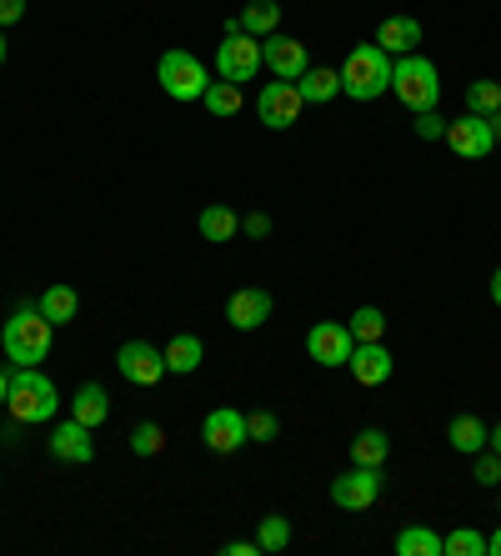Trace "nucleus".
<instances>
[{
  "instance_id": "1",
  "label": "nucleus",
  "mask_w": 501,
  "mask_h": 556,
  "mask_svg": "<svg viewBox=\"0 0 501 556\" xmlns=\"http://www.w3.org/2000/svg\"><path fill=\"white\" fill-rule=\"evenodd\" d=\"M5 406H11L15 427H40V421H51L55 416L61 391H55V381L46 371H36V366H15L11 391H5Z\"/></svg>"
},
{
  "instance_id": "2",
  "label": "nucleus",
  "mask_w": 501,
  "mask_h": 556,
  "mask_svg": "<svg viewBox=\"0 0 501 556\" xmlns=\"http://www.w3.org/2000/svg\"><path fill=\"white\" fill-rule=\"evenodd\" d=\"M386 91H391V55H386L376 40L351 46L347 61H341V96H351V101L366 105Z\"/></svg>"
},
{
  "instance_id": "3",
  "label": "nucleus",
  "mask_w": 501,
  "mask_h": 556,
  "mask_svg": "<svg viewBox=\"0 0 501 556\" xmlns=\"http://www.w3.org/2000/svg\"><path fill=\"white\" fill-rule=\"evenodd\" d=\"M391 96H397L412 116H422V111H437L441 101V76L437 65L426 61V55H397L391 61Z\"/></svg>"
},
{
  "instance_id": "4",
  "label": "nucleus",
  "mask_w": 501,
  "mask_h": 556,
  "mask_svg": "<svg viewBox=\"0 0 501 556\" xmlns=\"http://www.w3.org/2000/svg\"><path fill=\"white\" fill-rule=\"evenodd\" d=\"M51 331L55 326L40 316V306H21L11 321H5V331H0L5 356H11L15 366H40L46 356H51Z\"/></svg>"
},
{
  "instance_id": "5",
  "label": "nucleus",
  "mask_w": 501,
  "mask_h": 556,
  "mask_svg": "<svg viewBox=\"0 0 501 556\" xmlns=\"http://www.w3.org/2000/svg\"><path fill=\"white\" fill-rule=\"evenodd\" d=\"M155 80H161V91H166L171 101H180V105L201 101V96H206V86H211L206 65L196 61L191 51H166V55H161V61H155Z\"/></svg>"
},
{
  "instance_id": "6",
  "label": "nucleus",
  "mask_w": 501,
  "mask_h": 556,
  "mask_svg": "<svg viewBox=\"0 0 501 556\" xmlns=\"http://www.w3.org/2000/svg\"><path fill=\"white\" fill-rule=\"evenodd\" d=\"M261 40L256 36H246V30H236V36H226L216 46V76L221 80H236V86H241V80H251L261 71Z\"/></svg>"
},
{
  "instance_id": "7",
  "label": "nucleus",
  "mask_w": 501,
  "mask_h": 556,
  "mask_svg": "<svg viewBox=\"0 0 501 556\" xmlns=\"http://www.w3.org/2000/svg\"><path fill=\"white\" fill-rule=\"evenodd\" d=\"M301 111H306V101H301V91H296V80H271V86H261V96H256L261 126L286 130V126L301 121Z\"/></svg>"
},
{
  "instance_id": "8",
  "label": "nucleus",
  "mask_w": 501,
  "mask_h": 556,
  "mask_svg": "<svg viewBox=\"0 0 501 556\" xmlns=\"http://www.w3.org/2000/svg\"><path fill=\"white\" fill-rule=\"evenodd\" d=\"M351 346H356V337H351L347 321H316L306 331V356L316 366H347Z\"/></svg>"
},
{
  "instance_id": "9",
  "label": "nucleus",
  "mask_w": 501,
  "mask_h": 556,
  "mask_svg": "<svg viewBox=\"0 0 501 556\" xmlns=\"http://www.w3.org/2000/svg\"><path fill=\"white\" fill-rule=\"evenodd\" d=\"M381 496V466H351L347 477L331 481V502L341 511H366Z\"/></svg>"
},
{
  "instance_id": "10",
  "label": "nucleus",
  "mask_w": 501,
  "mask_h": 556,
  "mask_svg": "<svg viewBox=\"0 0 501 556\" xmlns=\"http://www.w3.org/2000/svg\"><path fill=\"white\" fill-rule=\"evenodd\" d=\"M261 61L271 65V76L276 80H301L311 71V51H306V40H296V36H266L261 40Z\"/></svg>"
},
{
  "instance_id": "11",
  "label": "nucleus",
  "mask_w": 501,
  "mask_h": 556,
  "mask_svg": "<svg viewBox=\"0 0 501 556\" xmlns=\"http://www.w3.org/2000/svg\"><path fill=\"white\" fill-rule=\"evenodd\" d=\"M116 371L126 376L130 387H155V381L166 376V356H161V346H151V341H126V346L116 351Z\"/></svg>"
},
{
  "instance_id": "12",
  "label": "nucleus",
  "mask_w": 501,
  "mask_h": 556,
  "mask_svg": "<svg viewBox=\"0 0 501 556\" xmlns=\"http://www.w3.org/2000/svg\"><path fill=\"white\" fill-rule=\"evenodd\" d=\"M201 441H206L216 456H231V452H241L246 441V412H236V406H216V412L201 421Z\"/></svg>"
},
{
  "instance_id": "13",
  "label": "nucleus",
  "mask_w": 501,
  "mask_h": 556,
  "mask_svg": "<svg viewBox=\"0 0 501 556\" xmlns=\"http://www.w3.org/2000/svg\"><path fill=\"white\" fill-rule=\"evenodd\" d=\"M441 141H447L456 155H466V161H481V155L497 151V136H491V126H487L481 116H462V121H451Z\"/></svg>"
},
{
  "instance_id": "14",
  "label": "nucleus",
  "mask_w": 501,
  "mask_h": 556,
  "mask_svg": "<svg viewBox=\"0 0 501 556\" xmlns=\"http://www.w3.org/2000/svg\"><path fill=\"white\" fill-rule=\"evenodd\" d=\"M351 376H356L361 387H386V381H391V351L381 346V341H356V346H351Z\"/></svg>"
},
{
  "instance_id": "15",
  "label": "nucleus",
  "mask_w": 501,
  "mask_h": 556,
  "mask_svg": "<svg viewBox=\"0 0 501 556\" xmlns=\"http://www.w3.org/2000/svg\"><path fill=\"white\" fill-rule=\"evenodd\" d=\"M271 316V291H261V286H241L231 301H226V321L236 326V331H261Z\"/></svg>"
},
{
  "instance_id": "16",
  "label": "nucleus",
  "mask_w": 501,
  "mask_h": 556,
  "mask_svg": "<svg viewBox=\"0 0 501 556\" xmlns=\"http://www.w3.org/2000/svg\"><path fill=\"white\" fill-rule=\"evenodd\" d=\"M51 456L55 462H71V466H86L96 456V441H90V427H80L76 416L51 427Z\"/></svg>"
},
{
  "instance_id": "17",
  "label": "nucleus",
  "mask_w": 501,
  "mask_h": 556,
  "mask_svg": "<svg viewBox=\"0 0 501 556\" xmlns=\"http://www.w3.org/2000/svg\"><path fill=\"white\" fill-rule=\"evenodd\" d=\"M376 46L386 55H412L422 46V21L416 15H386L381 26H376Z\"/></svg>"
},
{
  "instance_id": "18",
  "label": "nucleus",
  "mask_w": 501,
  "mask_h": 556,
  "mask_svg": "<svg viewBox=\"0 0 501 556\" xmlns=\"http://www.w3.org/2000/svg\"><path fill=\"white\" fill-rule=\"evenodd\" d=\"M161 356H166L171 376H191L206 362V341L196 337V331H180V337H171V346H161Z\"/></svg>"
},
{
  "instance_id": "19",
  "label": "nucleus",
  "mask_w": 501,
  "mask_h": 556,
  "mask_svg": "<svg viewBox=\"0 0 501 556\" xmlns=\"http://www.w3.org/2000/svg\"><path fill=\"white\" fill-rule=\"evenodd\" d=\"M71 416H76L80 427H90V431H96L105 416H111V396H105L101 381H86V387L71 396Z\"/></svg>"
},
{
  "instance_id": "20",
  "label": "nucleus",
  "mask_w": 501,
  "mask_h": 556,
  "mask_svg": "<svg viewBox=\"0 0 501 556\" xmlns=\"http://www.w3.org/2000/svg\"><path fill=\"white\" fill-rule=\"evenodd\" d=\"M296 91H301V101L306 105H326L341 96V71H331V65H311L306 76L296 80Z\"/></svg>"
},
{
  "instance_id": "21",
  "label": "nucleus",
  "mask_w": 501,
  "mask_h": 556,
  "mask_svg": "<svg viewBox=\"0 0 501 556\" xmlns=\"http://www.w3.org/2000/svg\"><path fill=\"white\" fill-rule=\"evenodd\" d=\"M447 441H451V452H462V456H476L481 446H487V421L481 416H451V427H447Z\"/></svg>"
},
{
  "instance_id": "22",
  "label": "nucleus",
  "mask_w": 501,
  "mask_h": 556,
  "mask_svg": "<svg viewBox=\"0 0 501 556\" xmlns=\"http://www.w3.org/2000/svg\"><path fill=\"white\" fill-rule=\"evenodd\" d=\"M36 306L51 326H71L76 321V311H80V296H76V286H51V291H40Z\"/></svg>"
},
{
  "instance_id": "23",
  "label": "nucleus",
  "mask_w": 501,
  "mask_h": 556,
  "mask_svg": "<svg viewBox=\"0 0 501 556\" xmlns=\"http://www.w3.org/2000/svg\"><path fill=\"white\" fill-rule=\"evenodd\" d=\"M241 30L246 36H256V40L276 36V30H281V5H276V0H251V5L241 11Z\"/></svg>"
},
{
  "instance_id": "24",
  "label": "nucleus",
  "mask_w": 501,
  "mask_h": 556,
  "mask_svg": "<svg viewBox=\"0 0 501 556\" xmlns=\"http://www.w3.org/2000/svg\"><path fill=\"white\" fill-rule=\"evenodd\" d=\"M196 226H201V236H206L211 247H221V241H231V236L241 231V216H236L231 206H206Z\"/></svg>"
},
{
  "instance_id": "25",
  "label": "nucleus",
  "mask_w": 501,
  "mask_h": 556,
  "mask_svg": "<svg viewBox=\"0 0 501 556\" xmlns=\"http://www.w3.org/2000/svg\"><path fill=\"white\" fill-rule=\"evenodd\" d=\"M201 105H206L211 116H236V111H241V86H236V80H211L206 86V96H201Z\"/></svg>"
},
{
  "instance_id": "26",
  "label": "nucleus",
  "mask_w": 501,
  "mask_h": 556,
  "mask_svg": "<svg viewBox=\"0 0 501 556\" xmlns=\"http://www.w3.org/2000/svg\"><path fill=\"white\" fill-rule=\"evenodd\" d=\"M466 116H501V86L497 80H472L466 86Z\"/></svg>"
},
{
  "instance_id": "27",
  "label": "nucleus",
  "mask_w": 501,
  "mask_h": 556,
  "mask_svg": "<svg viewBox=\"0 0 501 556\" xmlns=\"http://www.w3.org/2000/svg\"><path fill=\"white\" fill-rule=\"evenodd\" d=\"M386 452H391V441H386L381 427H366L356 441H351V462L356 466H381Z\"/></svg>"
},
{
  "instance_id": "28",
  "label": "nucleus",
  "mask_w": 501,
  "mask_h": 556,
  "mask_svg": "<svg viewBox=\"0 0 501 556\" xmlns=\"http://www.w3.org/2000/svg\"><path fill=\"white\" fill-rule=\"evenodd\" d=\"M397 552L401 556H441V536L431 527H406L397 536Z\"/></svg>"
},
{
  "instance_id": "29",
  "label": "nucleus",
  "mask_w": 501,
  "mask_h": 556,
  "mask_svg": "<svg viewBox=\"0 0 501 556\" xmlns=\"http://www.w3.org/2000/svg\"><path fill=\"white\" fill-rule=\"evenodd\" d=\"M441 556H487V536L472 527H456L441 536Z\"/></svg>"
},
{
  "instance_id": "30",
  "label": "nucleus",
  "mask_w": 501,
  "mask_h": 556,
  "mask_svg": "<svg viewBox=\"0 0 501 556\" xmlns=\"http://www.w3.org/2000/svg\"><path fill=\"white\" fill-rule=\"evenodd\" d=\"M256 546H261V552H286V546H291V521H286V517H266L256 527Z\"/></svg>"
},
{
  "instance_id": "31",
  "label": "nucleus",
  "mask_w": 501,
  "mask_h": 556,
  "mask_svg": "<svg viewBox=\"0 0 501 556\" xmlns=\"http://www.w3.org/2000/svg\"><path fill=\"white\" fill-rule=\"evenodd\" d=\"M347 326H351V337H356V341H381V331H386V316H381V311H376V306H361Z\"/></svg>"
},
{
  "instance_id": "32",
  "label": "nucleus",
  "mask_w": 501,
  "mask_h": 556,
  "mask_svg": "<svg viewBox=\"0 0 501 556\" xmlns=\"http://www.w3.org/2000/svg\"><path fill=\"white\" fill-rule=\"evenodd\" d=\"M166 446V431L155 427V421H141V427H130V452L136 456H155Z\"/></svg>"
},
{
  "instance_id": "33",
  "label": "nucleus",
  "mask_w": 501,
  "mask_h": 556,
  "mask_svg": "<svg viewBox=\"0 0 501 556\" xmlns=\"http://www.w3.org/2000/svg\"><path fill=\"white\" fill-rule=\"evenodd\" d=\"M276 431H281L276 412H251V416H246V437H251V441H276Z\"/></svg>"
},
{
  "instance_id": "34",
  "label": "nucleus",
  "mask_w": 501,
  "mask_h": 556,
  "mask_svg": "<svg viewBox=\"0 0 501 556\" xmlns=\"http://www.w3.org/2000/svg\"><path fill=\"white\" fill-rule=\"evenodd\" d=\"M472 477L481 481V486H491V481H501V456H497V452H487V446H481V452H476V466H472Z\"/></svg>"
},
{
  "instance_id": "35",
  "label": "nucleus",
  "mask_w": 501,
  "mask_h": 556,
  "mask_svg": "<svg viewBox=\"0 0 501 556\" xmlns=\"http://www.w3.org/2000/svg\"><path fill=\"white\" fill-rule=\"evenodd\" d=\"M416 136H422V141H441V136H447L437 111H422V116H416Z\"/></svg>"
},
{
  "instance_id": "36",
  "label": "nucleus",
  "mask_w": 501,
  "mask_h": 556,
  "mask_svg": "<svg viewBox=\"0 0 501 556\" xmlns=\"http://www.w3.org/2000/svg\"><path fill=\"white\" fill-rule=\"evenodd\" d=\"M241 231L251 236V241H261V236H271V216H261V211H251V216H241Z\"/></svg>"
},
{
  "instance_id": "37",
  "label": "nucleus",
  "mask_w": 501,
  "mask_h": 556,
  "mask_svg": "<svg viewBox=\"0 0 501 556\" xmlns=\"http://www.w3.org/2000/svg\"><path fill=\"white\" fill-rule=\"evenodd\" d=\"M21 15H26V0H0V30L15 26Z\"/></svg>"
},
{
  "instance_id": "38",
  "label": "nucleus",
  "mask_w": 501,
  "mask_h": 556,
  "mask_svg": "<svg viewBox=\"0 0 501 556\" xmlns=\"http://www.w3.org/2000/svg\"><path fill=\"white\" fill-rule=\"evenodd\" d=\"M221 552H226V556H256L261 546H256V542H226Z\"/></svg>"
},
{
  "instance_id": "39",
  "label": "nucleus",
  "mask_w": 501,
  "mask_h": 556,
  "mask_svg": "<svg viewBox=\"0 0 501 556\" xmlns=\"http://www.w3.org/2000/svg\"><path fill=\"white\" fill-rule=\"evenodd\" d=\"M487 446H491V452H497V456H501V421H497V427H491V431H487Z\"/></svg>"
},
{
  "instance_id": "40",
  "label": "nucleus",
  "mask_w": 501,
  "mask_h": 556,
  "mask_svg": "<svg viewBox=\"0 0 501 556\" xmlns=\"http://www.w3.org/2000/svg\"><path fill=\"white\" fill-rule=\"evenodd\" d=\"M487 556H501V527L487 536Z\"/></svg>"
},
{
  "instance_id": "41",
  "label": "nucleus",
  "mask_w": 501,
  "mask_h": 556,
  "mask_svg": "<svg viewBox=\"0 0 501 556\" xmlns=\"http://www.w3.org/2000/svg\"><path fill=\"white\" fill-rule=\"evenodd\" d=\"M491 301L501 306V266H497V276H491Z\"/></svg>"
},
{
  "instance_id": "42",
  "label": "nucleus",
  "mask_w": 501,
  "mask_h": 556,
  "mask_svg": "<svg viewBox=\"0 0 501 556\" xmlns=\"http://www.w3.org/2000/svg\"><path fill=\"white\" fill-rule=\"evenodd\" d=\"M5 391H11V371H0V406H5Z\"/></svg>"
},
{
  "instance_id": "43",
  "label": "nucleus",
  "mask_w": 501,
  "mask_h": 556,
  "mask_svg": "<svg viewBox=\"0 0 501 556\" xmlns=\"http://www.w3.org/2000/svg\"><path fill=\"white\" fill-rule=\"evenodd\" d=\"M5 51H11V46H5V30H0V65H5Z\"/></svg>"
}]
</instances>
